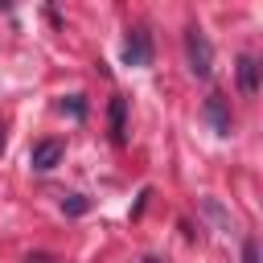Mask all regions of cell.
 Returning <instances> with one entry per match:
<instances>
[{
  "instance_id": "ba28073f",
  "label": "cell",
  "mask_w": 263,
  "mask_h": 263,
  "mask_svg": "<svg viewBox=\"0 0 263 263\" xmlns=\"http://www.w3.org/2000/svg\"><path fill=\"white\" fill-rule=\"evenodd\" d=\"M62 107H70V115H74V119H82V115H86V103H82V95H70V103H62Z\"/></svg>"
},
{
  "instance_id": "7c38bea8",
  "label": "cell",
  "mask_w": 263,
  "mask_h": 263,
  "mask_svg": "<svg viewBox=\"0 0 263 263\" xmlns=\"http://www.w3.org/2000/svg\"><path fill=\"white\" fill-rule=\"evenodd\" d=\"M144 263H156V259H144Z\"/></svg>"
},
{
  "instance_id": "8fae6325",
  "label": "cell",
  "mask_w": 263,
  "mask_h": 263,
  "mask_svg": "<svg viewBox=\"0 0 263 263\" xmlns=\"http://www.w3.org/2000/svg\"><path fill=\"white\" fill-rule=\"evenodd\" d=\"M0 152H4V127H0Z\"/></svg>"
},
{
  "instance_id": "52a82bcc",
  "label": "cell",
  "mask_w": 263,
  "mask_h": 263,
  "mask_svg": "<svg viewBox=\"0 0 263 263\" xmlns=\"http://www.w3.org/2000/svg\"><path fill=\"white\" fill-rule=\"evenodd\" d=\"M86 205H90V201H86L82 193H70V197L62 201V210H66V214H74V218H78V214H86Z\"/></svg>"
},
{
  "instance_id": "9c48e42d",
  "label": "cell",
  "mask_w": 263,
  "mask_h": 263,
  "mask_svg": "<svg viewBox=\"0 0 263 263\" xmlns=\"http://www.w3.org/2000/svg\"><path fill=\"white\" fill-rule=\"evenodd\" d=\"M242 263H259V247H255L251 238L242 242Z\"/></svg>"
},
{
  "instance_id": "6da1fadb",
  "label": "cell",
  "mask_w": 263,
  "mask_h": 263,
  "mask_svg": "<svg viewBox=\"0 0 263 263\" xmlns=\"http://www.w3.org/2000/svg\"><path fill=\"white\" fill-rule=\"evenodd\" d=\"M185 53H189V70L197 78H210L214 70V49H210V37L201 29H185Z\"/></svg>"
},
{
  "instance_id": "8992f818",
  "label": "cell",
  "mask_w": 263,
  "mask_h": 263,
  "mask_svg": "<svg viewBox=\"0 0 263 263\" xmlns=\"http://www.w3.org/2000/svg\"><path fill=\"white\" fill-rule=\"evenodd\" d=\"M107 115H111V140L123 144V140H127V103H123V99H111Z\"/></svg>"
},
{
  "instance_id": "30bf717a",
  "label": "cell",
  "mask_w": 263,
  "mask_h": 263,
  "mask_svg": "<svg viewBox=\"0 0 263 263\" xmlns=\"http://www.w3.org/2000/svg\"><path fill=\"white\" fill-rule=\"evenodd\" d=\"M25 263H49V259H45V255H37V259H25Z\"/></svg>"
},
{
  "instance_id": "3957f363",
  "label": "cell",
  "mask_w": 263,
  "mask_h": 263,
  "mask_svg": "<svg viewBox=\"0 0 263 263\" xmlns=\"http://www.w3.org/2000/svg\"><path fill=\"white\" fill-rule=\"evenodd\" d=\"M123 62H127V66H148V62H152V41H148L144 29H132V33H127V41H123Z\"/></svg>"
},
{
  "instance_id": "7a4b0ae2",
  "label": "cell",
  "mask_w": 263,
  "mask_h": 263,
  "mask_svg": "<svg viewBox=\"0 0 263 263\" xmlns=\"http://www.w3.org/2000/svg\"><path fill=\"white\" fill-rule=\"evenodd\" d=\"M62 156H66L62 140H41V144H33V152H29V164H33L37 173H49V168H58V164H62Z\"/></svg>"
},
{
  "instance_id": "277c9868",
  "label": "cell",
  "mask_w": 263,
  "mask_h": 263,
  "mask_svg": "<svg viewBox=\"0 0 263 263\" xmlns=\"http://www.w3.org/2000/svg\"><path fill=\"white\" fill-rule=\"evenodd\" d=\"M205 119H210V127H214V136H230V107H226V99L222 95H210L205 99Z\"/></svg>"
},
{
  "instance_id": "5b68a950",
  "label": "cell",
  "mask_w": 263,
  "mask_h": 263,
  "mask_svg": "<svg viewBox=\"0 0 263 263\" xmlns=\"http://www.w3.org/2000/svg\"><path fill=\"white\" fill-rule=\"evenodd\" d=\"M238 90H242L247 99L259 90V62H255L251 53H242V58H238Z\"/></svg>"
}]
</instances>
